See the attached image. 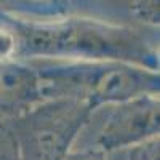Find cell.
I'll return each instance as SVG.
<instances>
[{"label":"cell","instance_id":"cell-4","mask_svg":"<svg viewBox=\"0 0 160 160\" xmlns=\"http://www.w3.org/2000/svg\"><path fill=\"white\" fill-rule=\"evenodd\" d=\"M160 102L158 95H142L114 104L98 135L102 152L128 149L158 138Z\"/></svg>","mask_w":160,"mask_h":160},{"label":"cell","instance_id":"cell-6","mask_svg":"<svg viewBox=\"0 0 160 160\" xmlns=\"http://www.w3.org/2000/svg\"><path fill=\"white\" fill-rule=\"evenodd\" d=\"M0 5L11 7L13 10H21L24 15L38 16L40 19L47 16H55L62 8L61 0H0ZM26 16V18H28Z\"/></svg>","mask_w":160,"mask_h":160},{"label":"cell","instance_id":"cell-10","mask_svg":"<svg viewBox=\"0 0 160 160\" xmlns=\"http://www.w3.org/2000/svg\"><path fill=\"white\" fill-rule=\"evenodd\" d=\"M130 149L128 160H158V138L149 139Z\"/></svg>","mask_w":160,"mask_h":160},{"label":"cell","instance_id":"cell-5","mask_svg":"<svg viewBox=\"0 0 160 160\" xmlns=\"http://www.w3.org/2000/svg\"><path fill=\"white\" fill-rule=\"evenodd\" d=\"M47 99L43 80L26 59L0 61V122L16 117Z\"/></svg>","mask_w":160,"mask_h":160},{"label":"cell","instance_id":"cell-1","mask_svg":"<svg viewBox=\"0 0 160 160\" xmlns=\"http://www.w3.org/2000/svg\"><path fill=\"white\" fill-rule=\"evenodd\" d=\"M16 37V59H112L158 69V55L139 31L93 19L2 16Z\"/></svg>","mask_w":160,"mask_h":160},{"label":"cell","instance_id":"cell-9","mask_svg":"<svg viewBox=\"0 0 160 160\" xmlns=\"http://www.w3.org/2000/svg\"><path fill=\"white\" fill-rule=\"evenodd\" d=\"M2 59H16V37L10 26L0 19V61Z\"/></svg>","mask_w":160,"mask_h":160},{"label":"cell","instance_id":"cell-7","mask_svg":"<svg viewBox=\"0 0 160 160\" xmlns=\"http://www.w3.org/2000/svg\"><path fill=\"white\" fill-rule=\"evenodd\" d=\"M131 11L144 24L158 26L160 22V0H133Z\"/></svg>","mask_w":160,"mask_h":160},{"label":"cell","instance_id":"cell-11","mask_svg":"<svg viewBox=\"0 0 160 160\" xmlns=\"http://www.w3.org/2000/svg\"><path fill=\"white\" fill-rule=\"evenodd\" d=\"M64 160H106L101 149L96 151H82V152H69Z\"/></svg>","mask_w":160,"mask_h":160},{"label":"cell","instance_id":"cell-3","mask_svg":"<svg viewBox=\"0 0 160 160\" xmlns=\"http://www.w3.org/2000/svg\"><path fill=\"white\" fill-rule=\"evenodd\" d=\"M93 111L83 99L56 96L5 122L22 160H64Z\"/></svg>","mask_w":160,"mask_h":160},{"label":"cell","instance_id":"cell-8","mask_svg":"<svg viewBox=\"0 0 160 160\" xmlns=\"http://www.w3.org/2000/svg\"><path fill=\"white\" fill-rule=\"evenodd\" d=\"M0 160H22L18 142L5 120L0 122Z\"/></svg>","mask_w":160,"mask_h":160},{"label":"cell","instance_id":"cell-2","mask_svg":"<svg viewBox=\"0 0 160 160\" xmlns=\"http://www.w3.org/2000/svg\"><path fill=\"white\" fill-rule=\"evenodd\" d=\"M45 96L87 101L93 109L142 95H158V69L112 59H31Z\"/></svg>","mask_w":160,"mask_h":160}]
</instances>
